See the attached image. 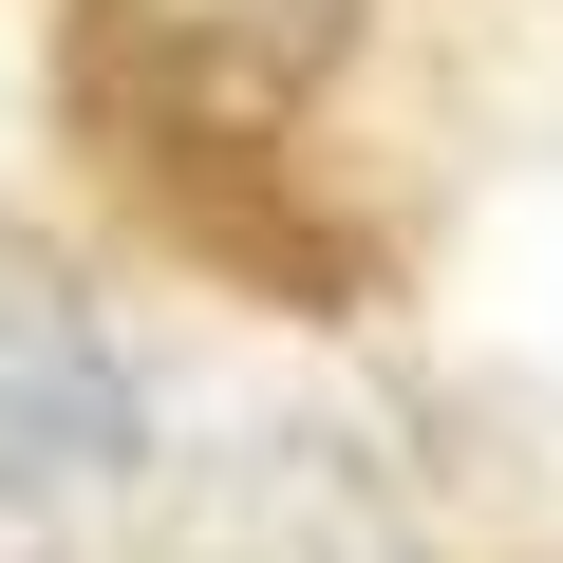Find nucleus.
Wrapping results in <instances>:
<instances>
[{"label":"nucleus","instance_id":"obj_2","mask_svg":"<svg viewBox=\"0 0 563 563\" xmlns=\"http://www.w3.org/2000/svg\"><path fill=\"white\" fill-rule=\"evenodd\" d=\"M151 470V376L76 301V263L0 244V507H95Z\"/></svg>","mask_w":563,"mask_h":563},{"label":"nucleus","instance_id":"obj_1","mask_svg":"<svg viewBox=\"0 0 563 563\" xmlns=\"http://www.w3.org/2000/svg\"><path fill=\"white\" fill-rule=\"evenodd\" d=\"M169 563H432V488L357 413H263V432L188 451Z\"/></svg>","mask_w":563,"mask_h":563}]
</instances>
